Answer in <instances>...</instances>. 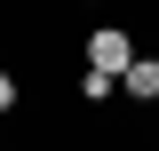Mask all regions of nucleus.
<instances>
[{
	"label": "nucleus",
	"mask_w": 159,
	"mask_h": 151,
	"mask_svg": "<svg viewBox=\"0 0 159 151\" xmlns=\"http://www.w3.org/2000/svg\"><path fill=\"white\" fill-rule=\"evenodd\" d=\"M0 112H16V80H8V72H0Z\"/></svg>",
	"instance_id": "nucleus-4"
},
{
	"label": "nucleus",
	"mask_w": 159,
	"mask_h": 151,
	"mask_svg": "<svg viewBox=\"0 0 159 151\" xmlns=\"http://www.w3.org/2000/svg\"><path fill=\"white\" fill-rule=\"evenodd\" d=\"M80 95H88V103H103V95H119V72H96V64H88V72H80Z\"/></svg>",
	"instance_id": "nucleus-3"
},
{
	"label": "nucleus",
	"mask_w": 159,
	"mask_h": 151,
	"mask_svg": "<svg viewBox=\"0 0 159 151\" xmlns=\"http://www.w3.org/2000/svg\"><path fill=\"white\" fill-rule=\"evenodd\" d=\"M119 88H127V95H143V103H159V56H127Z\"/></svg>",
	"instance_id": "nucleus-2"
},
{
	"label": "nucleus",
	"mask_w": 159,
	"mask_h": 151,
	"mask_svg": "<svg viewBox=\"0 0 159 151\" xmlns=\"http://www.w3.org/2000/svg\"><path fill=\"white\" fill-rule=\"evenodd\" d=\"M127 56H135V40L119 32V24H96V40H88V64H96V72H127Z\"/></svg>",
	"instance_id": "nucleus-1"
}]
</instances>
